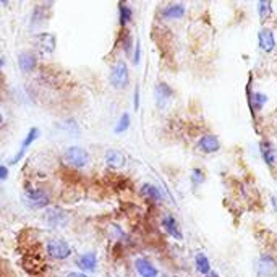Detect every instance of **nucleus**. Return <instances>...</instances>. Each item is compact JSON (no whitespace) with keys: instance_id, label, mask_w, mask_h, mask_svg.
<instances>
[{"instance_id":"nucleus-14","label":"nucleus","mask_w":277,"mask_h":277,"mask_svg":"<svg viewBox=\"0 0 277 277\" xmlns=\"http://www.w3.org/2000/svg\"><path fill=\"white\" fill-rule=\"evenodd\" d=\"M162 227L165 229V232L171 237H174V238H177V240H182V230H180V227H178V222L175 220V217H172V216H165L164 219H162Z\"/></svg>"},{"instance_id":"nucleus-12","label":"nucleus","mask_w":277,"mask_h":277,"mask_svg":"<svg viewBox=\"0 0 277 277\" xmlns=\"http://www.w3.org/2000/svg\"><path fill=\"white\" fill-rule=\"evenodd\" d=\"M135 267L136 271L141 277H157V269L154 267V264L145 260V258H138V260L135 261Z\"/></svg>"},{"instance_id":"nucleus-9","label":"nucleus","mask_w":277,"mask_h":277,"mask_svg":"<svg viewBox=\"0 0 277 277\" xmlns=\"http://www.w3.org/2000/svg\"><path fill=\"white\" fill-rule=\"evenodd\" d=\"M198 148L203 151L204 154H212V153H217L220 149V143L219 138L214 136V135H204L200 138L198 141Z\"/></svg>"},{"instance_id":"nucleus-11","label":"nucleus","mask_w":277,"mask_h":277,"mask_svg":"<svg viewBox=\"0 0 277 277\" xmlns=\"http://www.w3.org/2000/svg\"><path fill=\"white\" fill-rule=\"evenodd\" d=\"M18 65H20V70L23 73H30L38 65V59L33 52H21L18 56Z\"/></svg>"},{"instance_id":"nucleus-3","label":"nucleus","mask_w":277,"mask_h":277,"mask_svg":"<svg viewBox=\"0 0 277 277\" xmlns=\"http://www.w3.org/2000/svg\"><path fill=\"white\" fill-rule=\"evenodd\" d=\"M128 81H130L128 67L123 62H119L117 65H114L110 71V83L115 89H123L128 86Z\"/></svg>"},{"instance_id":"nucleus-27","label":"nucleus","mask_w":277,"mask_h":277,"mask_svg":"<svg viewBox=\"0 0 277 277\" xmlns=\"http://www.w3.org/2000/svg\"><path fill=\"white\" fill-rule=\"evenodd\" d=\"M140 56H141V47H140V44H136V49H135V64H140Z\"/></svg>"},{"instance_id":"nucleus-32","label":"nucleus","mask_w":277,"mask_h":277,"mask_svg":"<svg viewBox=\"0 0 277 277\" xmlns=\"http://www.w3.org/2000/svg\"><path fill=\"white\" fill-rule=\"evenodd\" d=\"M206 277H219V275H217V274H214V272H212V274H208Z\"/></svg>"},{"instance_id":"nucleus-18","label":"nucleus","mask_w":277,"mask_h":277,"mask_svg":"<svg viewBox=\"0 0 277 277\" xmlns=\"http://www.w3.org/2000/svg\"><path fill=\"white\" fill-rule=\"evenodd\" d=\"M141 195L145 196V198H148L151 201H156V203H159L160 200H162V193H160V190L157 188V186L151 185V183H145L141 186Z\"/></svg>"},{"instance_id":"nucleus-24","label":"nucleus","mask_w":277,"mask_h":277,"mask_svg":"<svg viewBox=\"0 0 277 277\" xmlns=\"http://www.w3.org/2000/svg\"><path fill=\"white\" fill-rule=\"evenodd\" d=\"M191 180H193L195 185L203 183V182H204V174L200 171V169H195V171L191 172Z\"/></svg>"},{"instance_id":"nucleus-30","label":"nucleus","mask_w":277,"mask_h":277,"mask_svg":"<svg viewBox=\"0 0 277 277\" xmlns=\"http://www.w3.org/2000/svg\"><path fill=\"white\" fill-rule=\"evenodd\" d=\"M272 206H274V209L277 212V196H274V198H272Z\"/></svg>"},{"instance_id":"nucleus-2","label":"nucleus","mask_w":277,"mask_h":277,"mask_svg":"<svg viewBox=\"0 0 277 277\" xmlns=\"http://www.w3.org/2000/svg\"><path fill=\"white\" fill-rule=\"evenodd\" d=\"M23 200H24V203L28 204L31 209L47 208L49 204H50L49 196L44 193L42 190H39V188H28V190L24 191Z\"/></svg>"},{"instance_id":"nucleus-7","label":"nucleus","mask_w":277,"mask_h":277,"mask_svg":"<svg viewBox=\"0 0 277 277\" xmlns=\"http://www.w3.org/2000/svg\"><path fill=\"white\" fill-rule=\"evenodd\" d=\"M258 44L263 52H272L275 49V36L269 28H263L258 34Z\"/></svg>"},{"instance_id":"nucleus-26","label":"nucleus","mask_w":277,"mask_h":277,"mask_svg":"<svg viewBox=\"0 0 277 277\" xmlns=\"http://www.w3.org/2000/svg\"><path fill=\"white\" fill-rule=\"evenodd\" d=\"M8 178V169L5 165H0V182Z\"/></svg>"},{"instance_id":"nucleus-6","label":"nucleus","mask_w":277,"mask_h":277,"mask_svg":"<svg viewBox=\"0 0 277 277\" xmlns=\"http://www.w3.org/2000/svg\"><path fill=\"white\" fill-rule=\"evenodd\" d=\"M39 138V130L36 128V127H33V128H30V131H28V135H26V138L23 140V143H21V148H20V151L16 153V156L10 160V165H15V164H18L20 160L24 157V153H26V149H28L33 143Z\"/></svg>"},{"instance_id":"nucleus-20","label":"nucleus","mask_w":277,"mask_h":277,"mask_svg":"<svg viewBox=\"0 0 277 277\" xmlns=\"http://www.w3.org/2000/svg\"><path fill=\"white\" fill-rule=\"evenodd\" d=\"M131 18H133L131 8H130L128 5H125L123 2L119 4V20H120V26L128 24V23L131 21Z\"/></svg>"},{"instance_id":"nucleus-10","label":"nucleus","mask_w":277,"mask_h":277,"mask_svg":"<svg viewBox=\"0 0 277 277\" xmlns=\"http://www.w3.org/2000/svg\"><path fill=\"white\" fill-rule=\"evenodd\" d=\"M105 164L110 169H122V167H125V164H127V157L117 149H109V151H105Z\"/></svg>"},{"instance_id":"nucleus-33","label":"nucleus","mask_w":277,"mask_h":277,"mask_svg":"<svg viewBox=\"0 0 277 277\" xmlns=\"http://www.w3.org/2000/svg\"><path fill=\"white\" fill-rule=\"evenodd\" d=\"M4 62H5V60H4L2 57H0V67H2V65H4Z\"/></svg>"},{"instance_id":"nucleus-4","label":"nucleus","mask_w":277,"mask_h":277,"mask_svg":"<svg viewBox=\"0 0 277 277\" xmlns=\"http://www.w3.org/2000/svg\"><path fill=\"white\" fill-rule=\"evenodd\" d=\"M44 219L50 226V227H65L67 222H68V214L62 209V208H49L44 214Z\"/></svg>"},{"instance_id":"nucleus-8","label":"nucleus","mask_w":277,"mask_h":277,"mask_svg":"<svg viewBox=\"0 0 277 277\" xmlns=\"http://www.w3.org/2000/svg\"><path fill=\"white\" fill-rule=\"evenodd\" d=\"M172 97H174V91H172V88L169 86L167 83H159L156 86V102H157V107L164 109V107L169 102H171Z\"/></svg>"},{"instance_id":"nucleus-29","label":"nucleus","mask_w":277,"mask_h":277,"mask_svg":"<svg viewBox=\"0 0 277 277\" xmlns=\"http://www.w3.org/2000/svg\"><path fill=\"white\" fill-rule=\"evenodd\" d=\"M65 277H88V275L83 274V272H70V274H67Z\"/></svg>"},{"instance_id":"nucleus-19","label":"nucleus","mask_w":277,"mask_h":277,"mask_svg":"<svg viewBox=\"0 0 277 277\" xmlns=\"http://www.w3.org/2000/svg\"><path fill=\"white\" fill-rule=\"evenodd\" d=\"M195 264H196V271L204 274V275H208L211 272V264H209V260L204 255H196L195 258Z\"/></svg>"},{"instance_id":"nucleus-15","label":"nucleus","mask_w":277,"mask_h":277,"mask_svg":"<svg viewBox=\"0 0 277 277\" xmlns=\"http://www.w3.org/2000/svg\"><path fill=\"white\" fill-rule=\"evenodd\" d=\"M185 15V5L183 4H171L162 10V16L167 20H178Z\"/></svg>"},{"instance_id":"nucleus-17","label":"nucleus","mask_w":277,"mask_h":277,"mask_svg":"<svg viewBox=\"0 0 277 277\" xmlns=\"http://www.w3.org/2000/svg\"><path fill=\"white\" fill-rule=\"evenodd\" d=\"M38 44H39L41 50L50 53V52H53V49H56V36L49 34V33H42L38 36Z\"/></svg>"},{"instance_id":"nucleus-21","label":"nucleus","mask_w":277,"mask_h":277,"mask_svg":"<svg viewBox=\"0 0 277 277\" xmlns=\"http://www.w3.org/2000/svg\"><path fill=\"white\" fill-rule=\"evenodd\" d=\"M130 114H123L122 117L119 119L117 125H115V133H123V131H127L130 128Z\"/></svg>"},{"instance_id":"nucleus-16","label":"nucleus","mask_w":277,"mask_h":277,"mask_svg":"<svg viewBox=\"0 0 277 277\" xmlns=\"http://www.w3.org/2000/svg\"><path fill=\"white\" fill-rule=\"evenodd\" d=\"M78 263V266L81 267L83 271H89V272H93L96 267H97V258H96V255L94 253H85V255H81L79 256V260L76 261Z\"/></svg>"},{"instance_id":"nucleus-25","label":"nucleus","mask_w":277,"mask_h":277,"mask_svg":"<svg viewBox=\"0 0 277 277\" xmlns=\"http://www.w3.org/2000/svg\"><path fill=\"white\" fill-rule=\"evenodd\" d=\"M123 49H125V52H127L128 56H130V53H131V36H130V34L127 36V38H125V44H123Z\"/></svg>"},{"instance_id":"nucleus-22","label":"nucleus","mask_w":277,"mask_h":277,"mask_svg":"<svg viewBox=\"0 0 277 277\" xmlns=\"http://www.w3.org/2000/svg\"><path fill=\"white\" fill-rule=\"evenodd\" d=\"M250 99H252V105H255L256 109H263L264 104L267 102V96L263 93H253L250 96Z\"/></svg>"},{"instance_id":"nucleus-31","label":"nucleus","mask_w":277,"mask_h":277,"mask_svg":"<svg viewBox=\"0 0 277 277\" xmlns=\"http://www.w3.org/2000/svg\"><path fill=\"white\" fill-rule=\"evenodd\" d=\"M4 123V115H2V112H0V125Z\"/></svg>"},{"instance_id":"nucleus-23","label":"nucleus","mask_w":277,"mask_h":277,"mask_svg":"<svg viewBox=\"0 0 277 277\" xmlns=\"http://www.w3.org/2000/svg\"><path fill=\"white\" fill-rule=\"evenodd\" d=\"M258 12H260L261 20H266V18H269L272 13V4L271 2H260L258 4Z\"/></svg>"},{"instance_id":"nucleus-28","label":"nucleus","mask_w":277,"mask_h":277,"mask_svg":"<svg viewBox=\"0 0 277 277\" xmlns=\"http://www.w3.org/2000/svg\"><path fill=\"white\" fill-rule=\"evenodd\" d=\"M138 107H140V89L136 86V89H135V109L136 110H138Z\"/></svg>"},{"instance_id":"nucleus-5","label":"nucleus","mask_w":277,"mask_h":277,"mask_svg":"<svg viewBox=\"0 0 277 277\" xmlns=\"http://www.w3.org/2000/svg\"><path fill=\"white\" fill-rule=\"evenodd\" d=\"M47 253L53 260H65L71 255V248L64 240H50L47 243Z\"/></svg>"},{"instance_id":"nucleus-1","label":"nucleus","mask_w":277,"mask_h":277,"mask_svg":"<svg viewBox=\"0 0 277 277\" xmlns=\"http://www.w3.org/2000/svg\"><path fill=\"white\" fill-rule=\"evenodd\" d=\"M64 162L71 169H83L89 164V153L81 146H70L64 153Z\"/></svg>"},{"instance_id":"nucleus-13","label":"nucleus","mask_w":277,"mask_h":277,"mask_svg":"<svg viewBox=\"0 0 277 277\" xmlns=\"http://www.w3.org/2000/svg\"><path fill=\"white\" fill-rule=\"evenodd\" d=\"M261 154H263V159H264V162L269 165V167H274V164H275V160H277V151H275V148H274V145L271 141H267V140H264L263 143H261Z\"/></svg>"}]
</instances>
